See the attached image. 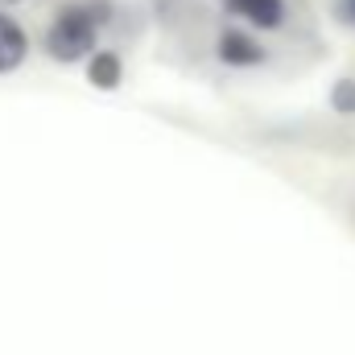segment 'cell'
Listing matches in <instances>:
<instances>
[{
    "label": "cell",
    "mask_w": 355,
    "mask_h": 355,
    "mask_svg": "<svg viewBox=\"0 0 355 355\" xmlns=\"http://www.w3.org/2000/svg\"><path fill=\"white\" fill-rule=\"evenodd\" d=\"M42 46H46V54H50L54 62H62V67H71V62H87L91 54H95V46H99V25L87 17L83 0L62 4V8L54 12V21L46 25Z\"/></svg>",
    "instance_id": "cell-1"
},
{
    "label": "cell",
    "mask_w": 355,
    "mask_h": 355,
    "mask_svg": "<svg viewBox=\"0 0 355 355\" xmlns=\"http://www.w3.org/2000/svg\"><path fill=\"white\" fill-rule=\"evenodd\" d=\"M215 58L223 67H236V71H252V67H265L268 50L261 46V37L252 29H240V25H227L219 29L215 37Z\"/></svg>",
    "instance_id": "cell-2"
},
{
    "label": "cell",
    "mask_w": 355,
    "mask_h": 355,
    "mask_svg": "<svg viewBox=\"0 0 355 355\" xmlns=\"http://www.w3.org/2000/svg\"><path fill=\"white\" fill-rule=\"evenodd\" d=\"M219 8L236 21H244L248 29H261V33H272L289 21V4L285 0H219Z\"/></svg>",
    "instance_id": "cell-3"
},
{
    "label": "cell",
    "mask_w": 355,
    "mask_h": 355,
    "mask_svg": "<svg viewBox=\"0 0 355 355\" xmlns=\"http://www.w3.org/2000/svg\"><path fill=\"white\" fill-rule=\"evenodd\" d=\"M25 58H29V33L21 29V21L0 12V75L17 71Z\"/></svg>",
    "instance_id": "cell-4"
},
{
    "label": "cell",
    "mask_w": 355,
    "mask_h": 355,
    "mask_svg": "<svg viewBox=\"0 0 355 355\" xmlns=\"http://www.w3.org/2000/svg\"><path fill=\"white\" fill-rule=\"evenodd\" d=\"M87 83L95 91H116L124 83V58L116 50H95L87 58Z\"/></svg>",
    "instance_id": "cell-5"
},
{
    "label": "cell",
    "mask_w": 355,
    "mask_h": 355,
    "mask_svg": "<svg viewBox=\"0 0 355 355\" xmlns=\"http://www.w3.org/2000/svg\"><path fill=\"white\" fill-rule=\"evenodd\" d=\"M331 107L339 116H355V79H335L331 87Z\"/></svg>",
    "instance_id": "cell-6"
},
{
    "label": "cell",
    "mask_w": 355,
    "mask_h": 355,
    "mask_svg": "<svg viewBox=\"0 0 355 355\" xmlns=\"http://www.w3.org/2000/svg\"><path fill=\"white\" fill-rule=\"evenodd\" d=\"M335 17L355 29V0H335Z\"/></svg>",
    "instance_id": "cell-7"
},
{
    "label": "cell",
    "mask_w": 355,
    "mask_h": 355,
    "mask_svg": "<svg viewBox=\"0 0 355 355\" xmlns=\"http://www.w3.org/2000/svg\"><path fill=\"white\" fill-rule=\"evenodd\" d=\"M12 4H21V0H0V8H12Z\"/></svg>",
    "instance_id": "cell-8"
}]
</instances>
